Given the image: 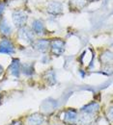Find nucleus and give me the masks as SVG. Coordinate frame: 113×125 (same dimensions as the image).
I'll use <instances>...</instances> for the list:
<instances>
[{
  "instance_id": "9b49d317",
  "label": "nucleus",
  "mask_w": 113,
  "mask_h": 125,
  "mask_svg": "<svg viewBox=\"0 0 113 125\" xmlns=\"http://www.w3.org/2000/svg\"><path fill=\"white\" fill-rule=\"evenodd\" d=\"M33 28H34L35 32L38 34H42L44 31V25L41 21H35L33 24Z\"/></svg>"
},
{
  "instance_id": "9d476101",
  "label": "nucleus",
  "mask_w": 113,
  "mask_h": 125,
  "mask_svg": "<svg viewBox=\"0 0 113 125\" xmlns=\"http://www.w3.org/2000/svg\"><path fill=\"white\" fill-rule=\"evenodd\" d=\"M77 118V115H76V113L74 112V111H69L67 114H66V116H65V119L67 121H70V122H74L75 121Z\"/></svg>"
},
{
  "instance_id": "0eeeda50",
  "label": "nucleus",
  "mask_w": 113,
  "mask_h": 125,
  "mask_svg": "<svg viewBox=\"0 0 113 125\" xmlns=\"http://www.w3.org/2000/svg\"><path fill=\"white\" fill-rule=\"evenodd\" d=\"M99 108H100V106H99L98 103H91V104H88V105H86L85 107H83V108H82V111L85 112L86 114H91V115H93L94 113H96L98 110H99Z\"/></svg>"
},
{
  "instance_id": "20e7f679",
  "label": "nucleus",
  "mask_w": 113,
  "mask_h": 125,
  "mask_svg": "<svg viewBox=\"0 0 113 125\" xmlns=\"http://www.w3.org/2000/svg\"><path fill=\"white\" fill-rule=\"evenodd\" d=\"M26 18H27V16L21 12H17L13 15V19H14V22L16 26H22L25 23Z\"/></svg>"
},
{
  "instance_id": "4468645a",
  "label": "nucleus",
  "mask_w": 113,
  "mask_h": 125,
  "mask_svg": "<svg viewBox=\"0 0 113 125\" xmlns=\"http://www.w3.org/2000/svg\"><path fill=\"white\" fill-rule=\"evenodd\" d=\"M12 125H22L21 122H19V121H15V122H13Z\"/></svg>"
},
{
  "instance_id": "f8f14e48",
  "label": "nucleus",
  "mask_w": 113,
  "mask_h": 125,
  "mask_svg": "<svg viewBox=\"0 0 113 125\" xmlns=\"http://www.w3.org/2000/svg\"><path fill=\"white\" fill-rule=\"evenodd\" d=\"M0 30L3 34H7L8 35V34L11 33V27L8 25V23L6 21H3L1 23V25H0Z\"/></svg>"
},
{
  "instance_id": "39448f33",
  "label": "nucleus",
  "mask_w": 113,
  "mask_h": 125,
  "mask_svg": "<svg viewBox=\"0 0 113 125\" xmlns=\"http://www.w3.org/2000/svg\"><path fill=\"white\" fill-rule=\"evenodd\" d=\"M10 69H11V72H12V74H13L14 76L18 77V75H19V70H20V63H19V60H17V59L14 60L13 62H12V64H11Z\"/></svg>"
},
{
  "instance_id": "7ed1b4c3",
  "label": "nucleus",
  "mask_w": 113,
  "mask_h": 125,
  "mask_svg": "<svg viewBox=\"0 0 113 125\" xmlns=\"http://www.w3.org/2000/svg\"><path fill=\"white\" fill-rule=\"evenodd\" d=\"M45 121V117L40 114H34L28 117L29 125H41Z\"/></svg>"
},
{
  "instance_id": "f03ea898",
  "label": "nucleus",
  "mask_w": 113,
  "mask_h": 125,
  "mask_svg": "<svg viewBox=\"0 0 113 125\" xmlns=\"http://www.w3.org/2000/svg\"><path fill=\"white\" fill-rule=\"evenodd\" d=\"M65 48V42L60 41V40H55L52 42L51 43V49H52V52L55 54V55H60L63 53Z\"/></svg>"
},
{
  "instance_id": "2eb2a0df",
  "label": "nucleus",
  "mask_w": 113,
  "mask_h": 125,
  "mask_svg": "<svg viewBox=\"0 0 113 125\" xmlns=\"http://www.w3.org/2000/svg\"><path fill=\"white\" fill-rule=\"evenodd\" d=\"M2 11H3V9H2V6H1V7H0V14L2 13Z\"/></svg>"
},
{
  "instance_id": "ddd939ff",
  "label": "nucleus",
  "mask_w": 113,
  "mask_h": 125,
  "mask_svg": "<svg viewBox=\"0 0 113 125\" xmlns=\"http://www.w3.org/2000/svg\"><path fill=\"white\" fill-rule=\"evenodd\" d=\"M71 1H72V3H73V2H75V5L80 4V6H82V5H84V3H85V1H86V0H71Z\"/></svg>"
},
{
  "instance_id": "f257e3e1",
  "label": "nucleus",
  "mask_w": 113,
  "mask_h": 125,
  "mask_svg": "<svg viewBox=\"0 0 113 125\" xmlns=\"http://www.w3.org/2000/svg\"><path fill=\"white\" fill-rule=\"evenodd\" d=\"M14 46L11 43V42H9L8 40H3L0 42V53H4V54H13L14 53Z\"/></svg>"
},
{
  "instance_id": "423d86ee",
  "label": "nucleus",
  "mask_w": 113,
  "mask_h": 125,
  "mask_svg": "<svg viewBox=\"0 0 113 125\" xmlns=\"http://www.w3.org/2000/svg\"><path fill=\"white\" fill-rule=\"evenodd\" d=\"M19 37L25 42H32L33 41V34L31 33V31L24 29V28L21 29L19 32Z\"/></svg>"
},
{
  "instance_id": "6e6552de",
  "label": "nucleus",
  "mask_w": 113,
  "mask_h": 125,
  "mask_svg": "<svg viewBox=\"0 0 113 125\" xmlns=\"http://www.w3.org/2000/svg\"><path fill=\"white\" fill-rule=\"evenodd\" d=\"M61 9H62L61 5H60L59 3H56V2L50 3L49 6V12L51 13V14H53V15L59 14V13L61 12Z\"/></svg>"
},
{
  "instance_id": "1a4fd4ad",
  "label": "nucleus",
  "mask_w": 113,
  "mask_h": 125,
  "mask_svg": "<svg viewBox=\"0 0 113 125\" xmlns=\"http://www.w3.org/2000/svg\"><path fill=\"white\" fill-rule=\"evenodd\" d=\"M36 49H38L39 51H46L47 48L49 46V42L48 41H45V40H42V41H38L37 43H36Z\"/></svg>"
}]
</instances>
